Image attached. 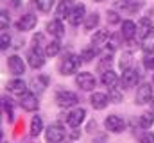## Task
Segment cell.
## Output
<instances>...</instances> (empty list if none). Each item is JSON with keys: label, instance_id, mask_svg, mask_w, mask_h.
<instances>
[{"label": "cell", "instance_id": "1", "mask_svg": "<svg viewBox=\"0 0 154 143\" xmlns=\"http://www.w3.org/2000/svg\"><path fill=\"white\" fill-rule=\"evenodd\" d=\"M81 65H82L81 56L68 54V56H65V59H63V61H61V65H59V73H61V75H65V77L74 75V73L79 72Z\"/></svg>", "mask_w": 154, "mask_h": 143}, {"label": "cell", "instance_id": "2", "mask_svg": "<svg viewBox=\"0 0 154 143\" xmlns=\"http://www.w3.org/2000/svg\"><path fill=\"white\" fill-rule=\"evenodd\" d=\"M65 138H66V129L59 122H54L45 129V141L47 143H61Z\"/></svg>", "mask_w": 154, "mask_h": 143}, {"label": "cell", "instance_id": "3", "mask_svg": "<svg viewBox=\"0 0 154 143\" xmlns=\"http://www.w3.org/2000/svg\"><path fill=\"white\" fill-rule=\"evenodd\" d=\"M45 61H47V54H45V50H41V47H32L27 52V65L32 70L43 68L45 66Z\"/></svg>", "mask_w": 154, "mask_h": 143}, {"label": "cell", "instance_id": "4", "mask_svg": "<svg viewBox=\"0 0 154 143\" xmlns=\"http://www.w3.org/2000/svg\"><path fill=\"white\" fill-rule=\"evenodd\" d=\"M56 104L61 107V109H68V107H74L77 106V102H79V97H77V93L74 91H70V90H59L57 93H56Z\"/></svg>", "mask_w": 154, "mask_h": 143}, {"label": "cell", "instance_id": "5", "mask_svg": "<svg viewBox=\"0 0 154 143\" xmlns=\"http://www.w3.org/2000/svg\"><path fill=\"white\" fill-rule=\"evenodd\" d=\"M104 127H106L108 132L120 134V132H124V131L127 129V122H125L122 116H118V114H109V116H106V120H104Z\"/></svg>", "mask_w": 154, "mask_h": 143}, {"label": "cell", "instance_id": "6", "mask_svg": "<svg viewBox=\"0 0 154 143\" xmlns=\"http://www.w3.org/2000/svg\"><path fill=\"white\" fill-rule=\"evenodd\" d=\"M75 84L81 91H93L97 86V79L90 72H79L75 75Z\"/></svg>", "mask_w": 154, "mask_h": 143}, {"label": "cell", "instance_id": "7", "mask_svg": "<svg viewBox=\"0 0 154 143\" xmlns=\"http://www.w3.org/2000/svg\"><path fill=\"white\" fill-rule=\"evenodd\" d=\"M138 82H140V72H138V68L131 66V68H127V70L122 72L120 84H122L124 90H131V88H134Z\"/></svg>", "mask_w": 154, "mask_h": 143}, {"label": "cell", "instance_id": "8", "mask_svg": "<svg viewBox=\"0 0 154 143\" xmlns=\"http://www.w3.org/2000/svg\"><path fill=\"white\" fill-rule=\"evenodd\" d=\"M18 106L22 107L23 111H29V113H32V111H36L39 107V100H38V95L34 93V91H25L23 95H20V99H18Z\"/></svg>", "mask_w": 154, "mask_h": 143}, {"label": "cell", "instance_id": "9", "mask_svg": "<svg viewBox=\"0 0 154 143\" xmlns=\"http://www.w3.org/2000/svg\"><path fill=\"white\" fill-rule=\"evenodd\" d=\"M7 68H9V73L14 75V77H22L25 73V70H27L25 61L18 54H13V56L7 57Z\"/></svg>", "mask_w": 154, "mask_h": 143}, {"label": "cell", "instance_id": "10", "mask_svg": "<svg viewBox=\"0 0 154 143\" xmlns=\"http://www.w3.org/2000/svg\"><path fill=\"white\" fill-rule=\"evenodd\" d=\"M152 86L149 84V82H143V84H140L138 86V90H136V97H134V104L136 106H145V104H149L151 102V99H152Z\"/></svg>", "mask_w": 154, "mask_h": 143}, {"label": "cell", "instance_id": "11", "mask_svg": "<svg viewBox=\"0 0 154 143\" xmlns=\"http://www.w3.org/2000/svg\"><path fill=\"white\" fill-rule=\"evenodd\" d=\"M66 20H68V23H70L72 27L82 25L84 20H86V5H84V4H75L74 9H72V13L68 14Z\"/></svg>", "mask_w": 154, "mask_h": 143}, {"label": "cell", "instance_id": "12", "mask_svg": "<svg viewBox=\"0 0 154 143\" xmlns=\"http://www.w3.org/2000/svg\"><path fill=\"white\" fill-rule=\"evenodd\" d=\"M36 25H38V16H36V14H32V13L22 14V16H20V20L16 22V29H18L20 32H29V31L36 29Z\"/></svg>", "mask_w": 154, "mask_h": 143}, {"label": "cell", "instance_id": "13", "mask_svg": "<svg viewBox=\"0 0 154 143\" xmlns=\"http://www.w3.org/2000/svg\"><path fill=\"white\" fill-rule=\"evenodd\" d=\"M66 125L68 127H81V123L86 120V109L84 107H75V109H72L68 114H66Z\"/></svg>", "mask_w": 154, "mask_h": 143}, {"label": "cell", "instance_id": "14", "mask_svg": "<svg viewBox=\"0 0 154 143\" xmlns=\"http://www.w3.org/2000/svg\"><path fill=\"white\" fill-rule=\"evenodd\" d=\"M45 29H47L48 34L52 36V38H56V39H61V38L65 36V23H63L61 18H52V20H48L47 25H45Z\"/></svg>", "mask_w": 154, "mask_h": 143}, {"label": "cell", "instance_id": "15", "mask_svg": "<svg viewBox=\"0 0 154 143\" xmlns=\"http://www.w3.org/2000/svg\"><path fill=\"white\" fill-rule=\"evenodd\" d=\"M88 100H90V106L93 107V109H97V111L106 109L108 104L111 102V100H109V95H108V93H102V91H93Z\"/></svg>", "mask_w": 154, "mask_h": 143}, {"label": "cell", "instance_id": "16", "mask_svg": "<svg viewBox=\"0 0 154 143\" xmlns=\"http://www.w3.org/2000/svg\"><path fill=\"white\" fill-rule=\"evenodd\" d=\"M120 36L125 39V41H133L136 36H138V25L133 22V20H124L120 23Z\"/></svg>", "mask_w": 154, "mask_h": 143}, {"label": "cell", "instance_id": "17", "mask_svg": "<svg viewBox=\"0 0 154 143\" xmlns=\"http://www.w3.org/2000/svg\"><path fill=\"white\" fill-rule=\"evenodd\" d=\"M5 88H7V91L9 93H13V95H23L25 91H29V84L22 79V77H14V79H11L7 84H5Z\"/></svg>", "mask_w": 154, "mask_h": 143}, {"label": "cell", "instance_id": "18", "mask_svg": "<svg viewBox=\"0 0 154 143\" xmlns=\"http://www.w3.org/2000/svg\"><path fill=\"white\" fill-rule=\"evenodd\" d=\"M109 32L108 31H104V29H100V31H97V32H93L91 36V47H95L97 50H106V45H108V39H109Z\"/></svg>", "mask_w": 154, "mask_h": 143}, {"label": "cell", "instance_id": "19", "mask_svg": "<svg viewBox=\"0 0 154 143\" xmlns=\"http://www.w3.org/2000/svg\"><path fill=\"white\" fill-rule=\"evenodd\" d=\"M154 32V23L149 20V16H142L138 22V38L143 41L147 36H151Z\"/></svg>", "mask_w": 154, "mask_h": 143}, {"label": "cell", "instance_id": "20", "mask_svg": "<svg viewBox=\"0 0 154 143\" xmlns=\"http://www.w3.org/2000/svg\"><path fill=\"white\" fill-rule=\"evenodd\" d=\"M100 82H102V86H106L108 90H111V88L118 86L120 77L113 70H108V72H104V73H100Z\"/></svg>", "mask_w": 154, "mask_h": 143}, {"label": "cell", "instance_id": "21", "mask_svg": "<svg viewBox=\"0 0 154 143\" xmlns=\"http://www.w3.org/2000/svg\"><path fill=\"white\" fill-rule=\"evenodd\" d=\"M75 4H72V0H59L57 7H56V18H68V14L72 13Z\"/></svg>", "mask_w": 154, "mask_h": 143}, {"label": "cell", "instance_id": "22", "mask_svg": "<svg viewBox=\"0 0 154 143\" xmlns=\"http://www.w3.org/2000/svg\"><path fill=\"white\" fill-rule=\"evenodd\" d=\"M45 131V127H43V118L39 116V114H34L32 118H31V125H29V134L32 136V138H38L39 134Z\"/></svg>", "mask_w": 154, "mask_h": 143}, {"label": "cell", "instance_id": "23", "mask_svg": "<svg viewBox=\"0 0 154 143\" xmlns=\"http://www.w3.org/2000/svg\"><path fill=\"white\" fill-rule=\"evenodd\" d=\"M118 5H120V9H122L124 13H127V14H134L136 11L142 9L143 2H142V0H122Z\"/></svg>", "mask_w": 154, "mask_h": 143}, {"label": "cell", "instance_id": "24", "mask_svg": "<svg viewBox=\"0 0 154 143\" xmlns=\"http://www.w3.org/2000/svg\"><path fill=\"white\" fill-rule=\"evenodd\" d=\"M47 86H48V77H47V75H38V77H34L32 82H31V88L34 90V93L45 91Z\"/></svg>", "mask_w": 154, "mask_h": 143}, {"label": "cell", "instance_id": "25", "mask_svg": "<svg viewBox=\"0 0 154 143\" xmlns=\"http://www.w3.org/2000/svg\"><path fill=\"white\" fill-rule=\"evenodd\" d=\"M99 23H100V14L91 13V14H86V20H84L82 27H84V31H93V29L99 27Z\"/></svg>", "mask_w": 154, "mask_h": 143}, {"label": "cell", "instance_id": "26", "mask_svg": "<svg viewBox=\"0 0 154 143\" xmlns=\"http://www.w3.org/2000/svg\"><path fill=\"white\" fill-rule=\"evenodd\" d=\"M45 54H47V57H56L59 52H61V41L59 39H52V41H48L47 45H45Z\"/></svg>", "mask_w": 154, "mask_h": 143}, {"label": "cell", "instance_id": "27", "mask_svg": "<svg viewBox=\"0 0 154 143\" xmlns=\"http://www.w3.org/2000/svg\"><path fill=\"white\" fill-rule=\"evenodd\" d=\"M111 66H113V54H106V56H102L100 59H99V63H97V72H100V73H104V72L111 70Z\"/></svg>", "mask_w": 154, "mask_h": 143}, {"label": "cell", "instance_id": "28", "mask_svg": "<svg viewBox=\"0 0 154 143\" xmlns=\"http://www.w3.org/2000/svg\"><path fill=\"white\" fill-rule=\"evenodd\" d=\"M138 125L142 127V129H151L154 125V111H147V113H143V114H140V118H138Z\"/></svg>", "mask_w": 154, "mask_h": 143}, {"label": "cell", "instance_id": "29", "mask_svg": "<svg viewBox=\"0 0 154 143\" xmlns=\"http://www.w3.org/2000/svg\"><path fill=\"white\" fill-rule=\"evenodd\" d=\"M99 52H100V50H97L95 47H91V45H90V47L82 48L79 56H81L82 63H90V61H93V57H97V56H99Z\"/></svg>", "mask_w": 154, "mask_h": 143}, {"label": "cell", "instance_id": "30", "mask_svg": "<svg viewBox=\"0 0 154 143\" xmlns=\"http://www.w3.org/2000/svg\"><path fill=\"white\" fill-rule=\"evenodd\" d=\"M2 109H4V113H5V116H7V122L13 123V122H14V109H13L11 99H7V97L2 99Z\"/></svg>", "mask_w": 154, "mask_h": 143}, {"label": "cell", "instance_id": "31", "mask_svg": "<svg viewBox=\"0 0 154 143\" xmlns=\"http://www.w3.org/2000/svg\"><path fill=\"white\" fill-rule=\"evenodd\" d=\"M34 4H36L38 11H41V13H50V9L54 7L56 0H34Z\"/></svg>", "mask_w": 154, "mask_h": 143}, {"label": "cell", "instance_id": "32", "mask_svg": "<svg viewBox=\"0 0 154 143\" xmlns=\"http://www.w3.org/2000/svg\"><path fill=\"white\" fill-rule=\"evenodd\" d=\"M133 57H131V52H122V57H120V61H118V66H120V70H127V68H131L133 65Z\"/></svg>", "mask_w": 154, "mask_h": 143}, {"label": "cell", "instance_id": "33", "mask_svg": "<svg viewBox=\"0 0 154 143\" xmlns=\"http://www.w3.org/2000/svg\"><path fill=\"white\" fill-rule=\"evenodd\" d=\"M142 50H143V54H154V32L143 39V43H142Z\"/></svg>", "mask_w": 154, "mask_h": 143}, {"label": "cell", "instance_id": "34", "mask_svg": "<svg viewBox=\"0 0 154 143\" xmlns=\"http://www.w3.org/2000/svg\"><path fill=\"white\" fill-rule=\"evenodd\" d=\"M108 95H109V100L115 102V104H118V102L124 100V95H122V91H120L118 88H111V90L108 91Z\"/></svg>", "mask_w": 154, "mask_h": 143}, {"label": "cell", "instance_id": "35", "mask_svg": "<svg viewBox=\"0 0 154 143\" xmlns=\"http://www.w3.org/2000/svg\"><path fill=\"white\" fill-rule=\"evenodd\" d=\"M0 47H2V52H5L9 47H11V34L7 31H2V36H0Z\"/></svg>", "mask_w": 154, "mask_h": 143}, {"label": "cell", "instance_id": "36", "mask_svg": "<svg viewBox=\"0 0 154 143\" xmlns=\"http://www.w3.org/2000/svg\"><path fill=\"white\" fill-rule=\"evenodd\" d=\"M116 48H118V36H116V34H111V36H109V39H108L106 50H108L109 54H113Z\"/></svg>", "mask_w": 154, "mask_h": 143}, {"label": "cell", "instance_id": "37", "mask_svg": "<svg viewBox=\"0 0 154 143\" xmlns=\"http://www.w3.org/2000/svg\"><path fill=\"white\" fill-rule=\"evenodd\" d=\"M143 68L147 72H154V54H145V57H143Z\"/></svg>", "mask_w": 154, "mask_h": 143}, {"label": "cell", "instance_id": "38", "mask_svg": "<svg viewBox=\"0 0 154 143\" xmlns=\"http://www.w3.org/2000/svg\"><path fill=\"white\" fill-rule=\"evenodd\" d=\"M108 23H111V25L122 23V20H120V14H118L116 11H108Z\"/></svg>", "mask_w": 154, "mask_h": 143}, {"label": "cell", "instance_id": "39", "mask_svg": "<svg viewBox=\"0 0 154 143\" xmlns=\"http://www.w3.org/2000/svg\"><path fill=\"white\" fill-rule=\"evenodd\" d=\"M138 143H154V132L145 131V132L138 138Z\"/></svg>", "mask_w": 154, "mask_h": 143}, {"label": "cell", "instance_id": "40", "mask_svg": "<svg viewBox=\"0 0 154 143\" xmlns=\"http://www.w3.org/2000/svg\"><path fill=\"white\" fill-rule=\"evenodd\" d=\"M0 22H2V31H7V27H9V14H7L5 9L0 14Z\"/></svg>", "mask_w": 154, "mask_h": 143}, {"label": "cell", "instance_id": "41", "mask_svg": "<svg viewBox=\"0 0 154 143\" xmlns=\"http://www.w3.org/2000/svg\"><path fill=\"white\" fill-rule=\"evenodd\" d=\"M43 41H45V36L41 34V32H38V34L32 36V45H34V47H41Z\"/></svg>", "mask_w": 154, "mask_h": 143}, {"label": "cell", "instance_id": "42", "mask_svg": "<svg viewBox=\"0 0 154 143\" xmlns=\"http://www.w3.org/2000/svg\"><path fill=\"white\" fill-rule=\"evenodd\" d=\"M86 131H88L90 134H93V132L97 131V122H95V120H90L88 125H86Z\"/></svg>", "mask_w": 154, "mask_h": 143}, {"label": "cell", "instance_id": "43", "mask_svg": "<svg viewBox=\"0 0 154 143\" xmlns=\"http://www.w3.org/2000/svg\"><path fill=\"white\" fill-rule=\"evenodd\" d=\"M70 138H72V140H79V138H81V131H79V127H74V129H72Z\"/></svg>", "mask_w": 154, "mask_h": 143}, {"label": "cell", "instance_id": "44", "mask_svg": "<svg viewBox=\"0 0 154 143\" xmlns=\"http://www.w3.org/2000/svg\"><path fill=\"white\" fill-rule=\"evenodd\" d=\"M149 106H151V111H154V95H152V99H151V102H149Z\"/></svg>", "mask_w": 154, "mask_h": 143}, {"label": "cell", "instance_id": "45", "mask_svg": "<svg viewBox=\"0 0 154 143\" xmlns=\"http://www.w3.org/2000/svg\"><path fill=\"white\" fill-rule=\"evenodd\" d=\"M93 2H104V0H93Z\"/></svg>", "mask_w": 154, "mask_h": 143}, {"label": "cell", "instance_id": "46", "mask_svg": "<svg viewBox=\"0 0 154 143\" xmlns=\"http://www.w3.org/2000/svg\"><path fill=\"white\" fill-rule=\"evenodd\" d=\"M4 143H7V141H4Z\"/></svg>", "mask_w": 154, "mask_h": 143}, {"label": "cell", "instance_id": "47", "mask_svg": "<svg viewBox=\"0 0 154 143\" xmlns=\"http://www.w3.org/2000/svg\"><path fill=\"white\" fill-rule=\"evenodd\" d=\"M152 81H154V77H152Z\"/></svg>", "mask_w": 154, "mask_h": 143}]
</instances>
